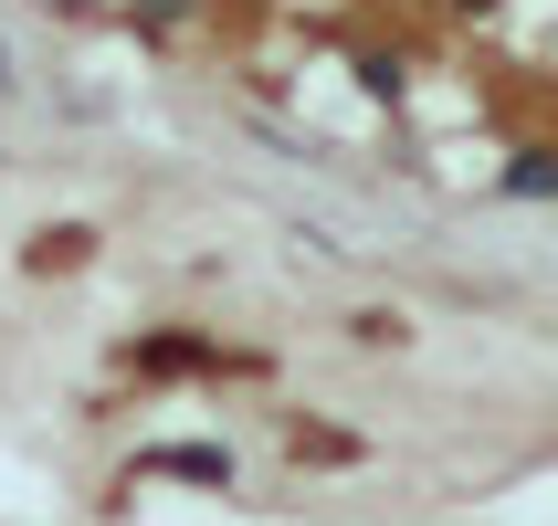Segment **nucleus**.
Returning a JSON list of instances; mask_svg holds the SVG:
<instances>
[{"label":"nucleus","mask_w":558,"mask_h":526,"mask_svg":"<svg viewBox=\"0 0 558 526\" xmlns=\"http://www.w3.org/2000/svg\"><path fill=\"white\" fill-rule=\"evenodd\" d=\"M148 474H180V485H232V453H211V442H158Z\"/></svg>","instance_id":"1"},{"label":"nucleus","mask_w":558,"mask_h":526,"mask_svg":"<svg viewBox=\"0 0 558 526\" xmlns=\"http://www.w3.org/2000/svg\"><path fill=\"white\" fill-rule=\"evenodd\" d=\"M137 369H211V347H201V338H148Z\"/></svg>","instance_id":"2"}]
</instances>
